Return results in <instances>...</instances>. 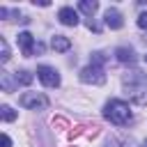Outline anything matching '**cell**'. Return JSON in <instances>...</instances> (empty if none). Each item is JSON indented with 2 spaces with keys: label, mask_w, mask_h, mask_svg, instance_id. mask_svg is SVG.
Returning <instances> with one entry per match:
<instances>
[{
  "label": "cell",
  "mask_w": 147,
  "mask_h": 147,
  "mask_svg": "<svg viewBox=\"0 0 147 147\" xmlns=\"http://www.w3.org/2000/svg\"><path fill=\"white\" fill-rule=\"evenodd\" d=\"M122 85H124V94H126L133 103H138V106H145V103H147V76H145L142 71L124 74Z\"/></svg>",
  "instance_id": "1"
},
{
  "label": "cell",
  "mask_w": 147,
  "mask_h": 147,
  "mask_svg": "<svg viewBox=\"0 0 147 147\" xmlns=\"http://www.w3.org/2000/svg\"><path fill=\"white\" fill-rule=\"evenodd\" d=\"M103 117L110 122V124H117V126H126L131 122V108L126 101L122 99H110L106 106H103Z\"/></svg>",
  "instance_id": "2"
},
{
  "label": "cell",
  "mask_w": 147,
  "mask_h": 147,
  "mask_svg": "<svg viewBox=\"0 0 147 147\" xmlns=\"http://www.w3.org/2000/svg\"><path fill=\"white\" fill-rule=\"evenodd\" d=\"M18 103L28 110H44V108H48V96L41 92H23Z\"/></svg>",
  "instance_id": "3"
},
{
  "label": "cell",
  "mask_w": 147,
  "mask_h": 147,
  "mask_svg": "<svg viewBox=\"0 0 147 147\" xmlns=\"http://www.w3.org/2000/svg\"><path fill=\"white\" fill-rule=\"evenodd\" d=\"M78 76H80V80L87 83V85H103V83H106V74H103V69H101V67H94V64L83 67Z\"/></svg>",
  "instance_id": "4"
},
{
  "label": "cell",
  "mask_w": 147,
  "mask_h": 147,
  "mask_svg": "<svg viewBox=\"0 0 147 147\" xmlns=\"http://www.w3.org/2000/svg\"><path fill=\"white\" fill-rule=\"evenodd\" d=\"M16 41H18L21 53H23L25 57H30V55H34V53H41V51H44V46H41V44H34V37H32L30 32H18Z\"/></svg>",
  "instance_id": "5"
},
{
  "label": "cell",
  "mask_w": 147,
  "mask_h": 147,
  "mask_svg": "<svg viewBox=\"0 0 147 147\" xmlns=\"http://www.w3.org/2000/svg\"><path fill=\"white\" fill-rule=\"evenodd\" d=\"M37 78H39L46 87H57V85H60V74H57L53 67H48V64H41V67L37 69Z\"/></svg>",
  "instance_id": "6"
},
{
  "label": "cell",
  "mask_w": 147,
  "mask_h": 147,
  "mask_svg": "<svg viewBox=\"0 0 147 147\" xmlns=\"http://www.w3.org/2000/svg\"><path fill=\"white\" fill-rule=\"evenodd\" d=\"M57 18H60L62 25H69V28H76L78 25V11L71 9V7H62L57 11Z\"/></svg>",
  "instance_id": "7"
},
{
  "label": "cell",
  "mask_w": 147,
  "mask_h": 147,
  "mask_svg": "<svg viewBox=\"0 0 147 147\" xmlns=\"http://www.w3.org/2000/svg\"><path fill=\"white\" fill-rule=\"evenodd\" d=\"M103 21H106V25L110 28V30H119L122 25H124V18H122V14L117 11V9H106V16H103Z\"/></svg>",
  "instance_id": "8"
},
{
  "label": "cell",
  "mask_w": 147,
  "mask_h": 147,
  "mask_svg": "<svg viewBox=\"0 0 147 147\" xmlns=\"http://www.w3.org/2000/svg\"><path fill=\"white\" fill-rule=\"evenodd\" d=\"M115 57H117V62H122V64H133V62H136V51L129 48V46H119V48L115 51Z\"/></svg>",
  "instance_id": "9"
},
{
  "label": "cell",
  "mask_w": 147,
  "mask_h": 147,
  "mask_svg": "<svg viewBox=\"0 0 147 147\" xmlns=\"http://www.w3.org/2000/svg\"><path fill=\"white\" fill-rule=\"evenodd\" d=\"M51 48L57 51V53H64V51L71 48V41H69V37H64V34H53V37H51Z\"/></svg>",
  "instance_id": "10"
},
{
  "label": "cell",
  "mask_w": 147,
  "mask_h": 147,
  "mask_svg": "<svg viewBox=\"0 0 147 147\" xmlns=\"http://www.w3.org/2000/svg\"><path fill=\"white\" fill-rule=\"evenodd\" d=\"M18 83H16V76H11L9 71H0V87H2V92H14V87H16Z\"/></svg>",
  "instance_id": "11"
},
{
  "label": "cell",
  "mask_w": 147,
  "mask_h": 147,
  "mask_svg": "<svg viewBox=\"0 0 147 147\" xmlns=\"http://www.w3.org/2000/svg\"><path fill=\"white\" fill-rule=\"evenodd\" d=\"M78 9H80L83 14H87V16H94V11L99 9V2H96V0H80V2H78Z\"/></svg>",
  "instance_id": "12"
},
{
  "label": "cell",
  "mask_w": 147,
  "mask_h": 147,
  "mask_svg": "<svg viewBox=\"0 0 147 147\" xmlns=\"http://www.w3.org/2000/svg\"><path fill=\"white\" fill-rule=\"evenodd\" d=\"M16 83H21V85H30L32 83V74L30 71H16Z\"/></svg>",
  "instance_id": "13"
},
{
  "label": "cell",
  "mask_w": 147,
  "mask_h": 147,
  "mask_svg": "<svg viewBox=\"0 0 147 147\" xmlns=\"http://www.w3.org/2000/svg\"><path fill=\"white\" fill-rule=\"evenodd\" d=\"M0 115H2L5 122H14L16 119V110H11L9 106H0Z\"/></svg>",
  "instance_id": "14"
},
{
  "label": "cell",
  "mask_w": 147,
  "mask_h": 147,
  "mask_svg": "<svg viewBox=\"0 0 147 147\" xmlns=\"http://www.w3.org/2000/svg\"><path fill=\"white\" fill-rule=\"evenodd\" d=\"M0 51H2L0 60H2V62H7V60H9L11 55H9V46H7V39H2V37H0Z\"/></svg>",
  "instance_id": "15"
},
{
  "label": "cell",
  "mask_w": 147,
  "mask_h": 147,
  "mask_svg": "<svg viewBox=\"0 0 147 147\" xmlns=\"http://www.w3.org/2000/svg\"><path fill=\"white\" fill-rule=\"evenodd\" d=\"M103 62H106V55H103V53H99V51H96V53H92V57H90V64H94V67H101Z\"/></svg>",
  "instance_id": "16"
},
{
  "label": "cell",
  "mask_w": 147,
  "mask_h": 147,
  "mask_svg": "<svg viewBox=\"0 0 147 147\" xmlns=\"http://www.w3.org/2000/svg\"><path fill=\"white\" fill-rule=\"evenodd\" d=\"M136 23H138V28H140V30H147V11H142V14L138 16V21H136Z\"/></svg>",
  "instance_id": "17"
},
{
  "label": "cell",
  "mask_w": 147,
  "mask_h": 147,
  "mask_svg": "<svg viewBox=\"0 0 147 147\" xmlns=\"http://www.w3.org/2000/svg\"><path fill=\"white\" fill-rule=\"evenodd\" d=\"M2 147H11V138L7 133H2Z\"/></svg>",
  "instance_id": "18"
},
{
  "label": "cell",
  "mask_w": 147,
  "mask_h": 147,
  "mask_svg": "<svg viewBox=\"0 0 147 147\" xmlns=\"http://www.w3.org/2000/svg\"><path fill=\"white\" fill-rule=\"evenodd\" d=\"M7 14H9V9L7 7H0V18H7Z\"/></svg>",
  "instance_id": "19"
},
{
  "label": "cell",
  "mask_w": 147,
  "mask_h": 147,
  "mask_svg": "<svg viewBox=\"0 0 147 147\" xmlns=\"http://www.w3.org/2000/svg\"><path fill=\"white\" fill-rule=\"evenodd\" d=\"M103 147H119V142H117V140H108Z\"/></svg>",
  "instance_id": "20"
},
{
  "label": "cell",
  "mask_w": 147,
  "mask_h": 147,
  "mask_svg": "<svg viewBox=\"0 0 147 147\" xmlns=\"http://www.w3.org/2000/svg\"><path fill=\"white\" fill-rule=\"evenodd\" d=\"M145 62H147V55H145Z\"/></svg>",
  "instance_id": "21"
},
{
  "label": "cell",
  "mask_w": 147,
  "mask_h": 147,
  "mask_svg": "<svg viewBox=\"0 0 147 147\" xmlns=\"http://www.w3.org/2000/svg\"><path fill=\"white\" fill-rule=\"evenodd\" d=\"M145 147H147V140H145Z\"/></svg>",
  "instance_id": "22"
}]
</instances>
